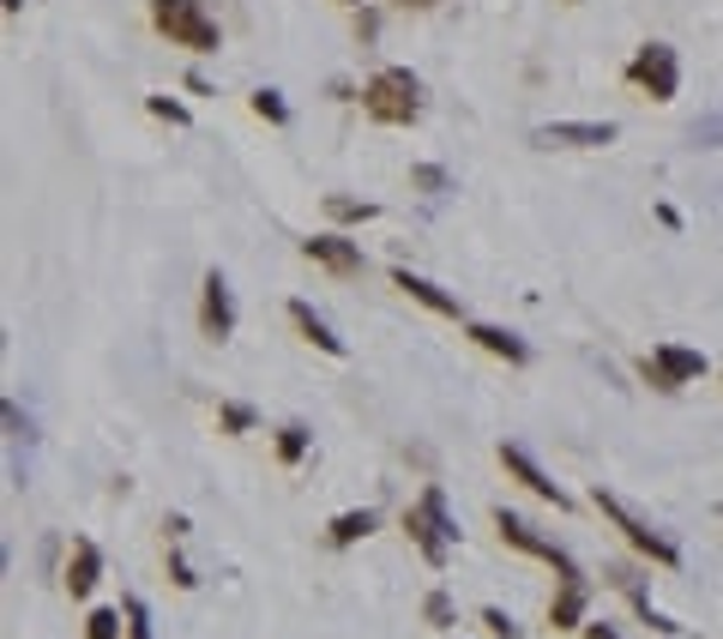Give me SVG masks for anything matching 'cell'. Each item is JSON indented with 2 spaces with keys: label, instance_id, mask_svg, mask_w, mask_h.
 <instances>
[{
  "label": "cell",
  "instance_id": "1",
  "mask_svg": "<svg viewBox=\"0 0 723 639\" xmlns=\"http://www.w3.org/2000/svg\"><path fill=\"white\" fill-rule=\"evenodd\" d=\"M362 109H368V121H380V127L422 121V79L410 67H380L368 85H362Z\"/></svg>",
  "mask_w": 723,
  "mask_h": 639
},
{
  "label": "cell",
  "instance_id": "2",
  "mask_svg": "<svg viewBox=\"0 0 723 639\" xmlns=\"http://www.w3.org/2000/svg\"><path fill=\"white\" fill-rule=\"evenodd\" d=\"M404 531H410V543H417V555L429 561V567H446L452 543H458V526H452V513H446L441 483H429V489L404 507Z\"/></svg>",
  "mask_w": 723,
  "mask_h": 639
},
{
  "label": "cell",
  "instance_id": "3",
  "mask_svg": "<svg viewBox=\"0 0 723 639\" xmlns=\"http://www.w3.org/2000/svg\"><path fill=\"white\" fill-rule=\"evenodd\" d=\"M151 24H158L175 48H187V55H217V48H224V31H217V19L205 12V0H151Z\"/></svg>",
  "mask_w": 723,
  "mask_h": 639
},
{
  "label": "cell",
  "instance_id": "4",
  "mask_svg": "<svg viewBox=\"0 0 723 639\" xmlns=\"http://www.w3.org/2000/svg\"><path fill=\"white\" fill-rule=\"evenodd\" d=\"M591 507H597V513H603L615 531L627 537V549H639L645 561H657V567H681V549H676V537H663V531L651 526V519H639V513H633V507L622 501V495H609V489L597 483V489H591Z\"/></svg>",
  "mask_w": 723,
  "mask_h": 639
},
{
  "label": "cell",
  "instance_id": "5",
  "mask_svg": "<svg viewBox=\"0 0 723 639\" xmlns=\"http://www.w3.org/2000/svg\"><path fill=\"white\" fill-rule=\"evenodd\" d=\"M495 531H500V543H507V549H519V555L549 561V567H554V580H561V585H566V580H585V567H579V561L566 555V549L554 543V537H542L537 526H525L519 513H507V507H495Z\"/></svg>",
  "mask_w": 723,
  "mask_h": 639
},
{
  "label": "cell",
  "instance_id": "6",
  "mask_svg": "<svg viewBox=\"0 0 723 639\" xmlns=\"http://www.w3.org/2000/svg\"><path fill=\"white\" fill-rule=\"evenodd\" d=\"M627 79L639 85L651 104H676V91H681V55L669 43H639V48H633V61H627Z\"/></svg>",
  "mask_w": 723,
  "mask_h": 639
},
{
  "label": "cell",
  "instance_id": "7",
  "mask_svg": "<svg viewBox=\"0 0 723 639\" xmlns=\"http://www.w3.org/2000/svg\"><path fill=\"white\" fill-rule=\"evenodd\" d=\"M705 350H693V344H651V356L639 362V375H645V387L651 392H681L688 380H700L705 375Z\"/></svg>",
  "mask_w": 723,
  "mask_h": 639
},
{
  "label": "cell",
  "instance_id": "8",
  "mask_svg": "<svg viewBox=\"0 0 723 639\" xmlns=\"http://www.w3.org/2000/svg\"><path fill=\"white\" fill-rule=\"evenodd\" d=\"M622 139L615 121H542L531 133L537 151H609Z\"/></svg>",
  "mask_w": 723,
  "mask_h": 639
},
{
  "label": "cell",
  "instance_id": "9",
  "mask_svg": "<svg viewBox=\"0 0 723 639\" xmlns=\"http://www.w3.org/2000/svg\"><path fill=\"white\" fill-rule=\"evenodd\" d=\"M236 320H241L236 314V290H229V278L212 266V272L199 278V332L212 344H229L236 338Z\"/></svg>",
  "mask_w": 723,
  "mask_h": 639
},
{
  "label": "cell",
  "instance_id": "10",
  "mask_svg": "<svg viewBox=\"0 0 723 639\" xmlns=\"http://www.w3.org/2000/svg\"><path fill=\"white\" fill-rule=\"evenodd\" d=\"M302 260H314L320 272H332V278H356L362 272V241H350L344 229H326V236L302 241Z\"/></svg>",
  "mask_w": 723,
  "mask_h": 639
},
{
  "label": "cell",
  "instance_id": "11",
  "mask_svg": "<svg viewBox=\"0 0 723 639\" xmlns=\"http://www.w3.org/2000/svg\"><path fill=\"white\" fill-rule=\"evenodd\" d=\"M500 470H507V477H512V483H519V489H531V495H537V501H549V507H561V513H566V507H573V501H566V495H561V489H554V483H549V470H542V465H537V458H531V453H525V446H512V441H500Z\"/></svg>",
  "mask_w": 723,
  "mask_h": 639
},
{
  "label": "cell",
  "instance_id": "12",
  "mask_svg": "<svg viewBox=\"0 0 723 639\" xmlns=\"http://www.w3.org/2000/svg\"><path fill=\"white\" fill-rule=\"evenodd\" d=\"M97 580H102V549L90 543V537H73L67 567H61V585H67V597H73V604H85V597L97 592Z\"/></svg>",
  "mask_w": 723,
  "mask_h": 639
},
{
  "label": "cell",
  "instance_id": "13",
  "mask_svg": "<svg viewBox=\"0 0 723 639\" xmlns=\"http://www.w3.org/2000/svg\"><path fill=\"white\" fill-rule=\"evenodd\" d=\"M392 290H404L410 302H422V308H429V314H441V320H464V302L452 296V290H441L434 278L410 272V266H392Z\"/></svg>",
  "mask_w": 723,
  "mask_h": 639
},
{
  "label": "cell",
  "instance_id": "14",
  "mask_svg": "<svg viewBox=\"0 0 723 639\" xmlns=\"http://www.w3.org/2000/svg\"><path fill=\"white\" fill-rule=\"evenodd\" d=\"M464 338H471L476 350L500 356L507 368H525V362H531V344H525L519 332H507V326H488V320H464Z\"/></svg>",
  "mask_w": 723,
  "mask_h": 639
},
{
  "label": "cell",
  "instance_id": "15",
  "mask_svg": "<svg viewBox=\"0 0 723 639\" xmlns=\"http://www.w3.org/2000/svg\"><path fill=\"white\" fill-rule=\"evenodd\" d=\"M290 326L302 332V338L314 344L320 356H338V362H344V356H350V344H344L338 332L326 326V314H314V302H302V296H295V302H290Z\"/></svg>",
  "mask_w": 723,
  "mask_h": 639
},
{
  "label": "cell",
  "instance_id": "16",
  "mask_svg": "<svg viewBox=\"0 0 723 639\" xmlns=\"http://www.w3.org/2000/svg\"><path fill=\"white\" fill-rule=\"evenodd\" d=\"M585 609H591V580H566L549 604V628L554 633H585Z\"/></svg>",
  "mask_w": 723,
  "mask_h": 639
},
{
  "label": "cell",
  "instance_id": "17",
  "mask_svg": "<svg viewBox=\"0 0 723 639\" xmlns=\"http://www.w3.org/2000/svg\"><path fill=\"white\" fill-rule=\"evenodd\" d=\"M615 585H622V592H627L633 616H639V621H645V628H651V633H663V639H676V633H681V621H669L663 609L651 604V592H645V585L633 580V573H615Z\"/></svg>",
  "mask_w": 723,
  "mask_h": 639
},
{
  "label": "cell",
  "instance_id": "18",
  "mask_svg": "<svg viewBox=\"0 0 723 639\" xmlns=\"http://www.w3.org/2000/svg\"><path fill=\"white\" fill-rule=\"evenodd\" d=\"M374 526H380V513H374V507H350V513H338V519L326 526V549H356Z\"/></svg>",
  "mask_w": 723,
  "mask_h": 639
},
{
  "label": "cell",
  "instance_id": "19",
  "mask_svg": "<svg viewBox=\"0 0 723 639\" xmlns=\"http://www.w3.org/2000/svg\"><path fill=\"white\" fill-rule=\"evenodd\" d=\"M253 423H260V411L241 399H217V434H253Z\"/></svg>",
  "mask_w": 723,
  "mask_h": 639
},
{
  "label": "cell",
  "instance_id": "20",
  "mask_svg": "<svg viewBox=\"0 0 723 639\" xmlns=\"http://www.w3.org/2000/svg\"><path fill=\"white\" fill-rule=\"evenodd\" d=\"M422 621H429V628H458V604H452V592H446V585H434V592L429 597H422Z\"/></svg>",
  "mask_w": 723,
  "mask_h": 639
},
{
  "label": "cell",
  "instance_id": "21",
  "mask_svg": "<svg viewBox=\"0 0 723 639\" xmlns=\"http://www.w3.org/2000/svg\"><path fill=\"white\" fill-rule=\"evenodd\" d=\"M326 217H332V224H344V229H350V224H368V217H374V199H350V194H326Z\"/></svg>",
  "mask_w": 723,
  "mask_h": 639
},
{
  "label": "cell",
  "instance_id": "22",
  "mask_svg": "<svg viewBox=\"0 0 723 639\" xmlns=\"http://www.w3.org/2000/svg\"><path fill=\"white\" fill-rule=\"evenodd\" d=\"M248 109L260 115V121H271V127H290V104H283L278 85H260V91L248 97Z\"/></svg>",
  "mask_w": 723,
  "mask_h": 639
},
{
  "label": "cell",
  "instance_id": "23",
  "mask_svg": "<svg viewBox=\"0 0 723 639\" xmlns=\"http://www.w3.org/2000/svg\"><path fill=\"white\" fill-rule=\"evenodd\" d=\"M307 446H314V434H307L302 423H283L278 429V465H302Z\"/></svg>",
  "mask_w": 723,
  "mask_h": 639
},
{
  "label": "cell",
  "instance_id": "24",
  "mask_svg": "<svg viewBox=\"0 0 723 639\" xmlns=\"http://www.w3.org/2000/svg\"><path fill=\"white\" fill-rule=\"evenodd\" d=\"M145 109L158 115V121H170V127H193V109H187V104H175L170 91H151V97H145Z\"/></svg>",
  "mask_w": 723,
  "mask_h": 639
},
{
  "label": "cell",
  "instance_id": "25",
  "mask_svg": "<svg viewBox=\"0 0 723 639\" xmlns=\"http://www.w3.org/2000/svg\"><path fill=\"white\" fill-rule=\"evenodd\" d=\"M410 187H417V194H452V175L441 163H417V170H410Z\"/></svg>",
  "mask_w": 723,
  "mask_h": 639
},
{
  "label": "cell",
  "instance_id": "26",
  "mask_svg": "<svg viewBox=\"0 0 723 639\" xmlns=\"http://www.w3.org/2000/svg\"><path fill=\"white\" fill-rule=\"evenodd\" d=\"M121 616H127V609H90L85 639H121Z\"/></svg>",
  "mask_w": 723,
  "mask_h": 639
},
{
  "label": "cell",
  "instance_id": "27",
  "mask_svg": "<svg viewBox=\"0 0 723 639\" xmlns=\"http://www.w3.org/2000/svg\"><path fill=\"white\" fill-rule=\"evenodd\" d=\"M127 639H158V628H151V609H145V597H127Z\"/></svg>",
  "mask_w": 723,
  "mask_h": 639
},
{
  "label": "cell",
  "instance_id": "28",
  "mask_svg": "<svg viewBox=\"0 0 723 639\" xmlns=\"http://www.w3.org/2000/svg\"><path fill=\"white\" fill-rule=\"evenodd\" d=\"M483 628L495 633V639H519V633H525V628H519V621H512L500 604H488V609H483Z\"/></svg>",
  "mask_w": 723,
  "mask_h": 639
},
{
  "label": "cell",
  "instance_id": "29",
  "mask_svg": "<svg viewBox=\"0 0 723 639\" xmlns=\"http://www.w3.org/2000/svg\"><path fill=\"white\" fill-rule=\"evenodd\" d=\"M170 585L175 592H193V585H199V573L187 567V555H181V543H170Z\"/></svg>",
  "mask_w": 723,
  "mask_h": 639
},
{
  "label": "cell",
  "instance_id": "30",
  "mask_svg": "<svg viewBox=\"0 0 723 639\" xmlns=\"http://www.w3.org/2000/svg\"><path fill=\"white\" fill-rule=\"evenodd\" d=\"M693 145H700V151H717L723 145V115H712V121H693Z\"/></svg>",
  "mask_w": 723,
  "mask_h": 639
},
{
  "label": "cell",
  "instance_id": "31",
  "mask_svg": "<svg viewBox=\"0 0 723 639\" xmlns=\"http://www.w3.org/2000/svg\"><path fill=\"white\" fill-rule=\"evenodd\" d=\"M0 416H7V434H12V441H24V446H31V416H19V404H0Z\"/></svg>",
  "mask_w": 723,
  "mask_h": 639
},
{
  "label": "cell",
  "instance_id": "32",
  "mask_svg": "<svg viewBox=\"0 0 723 639\" xmlns=\"http://www.w3.org/2000/svg\"><path fill=\"white\" fill-rule=\"evenodd\" d=\"M356 36H362V43L380 36V12H374V7H356Z\"/></svg>",
  "mask_w": 723,
  "mask_h": 639
},
{
  "label": "cell",
  "instance_id": "33",
  "mask_svg": "<svg viewBox=\"0 0 723 639\" xmlns=\"http://www.w3.org/2000/svg\"><path fill=\"white\" fill-rule=\"evenodd\" d=\"M163 537H170V543H181V537H187V513H170V519H163Z\"/></svg>",
  "mask_w": 723,
  "mask_h": 639
},
{
  "label": "cell",
  "instance_id": "34",
  "mask_svg": "<svg viewBox=\"0 0 723 639\" xmlns=\"http://www.w3.org/2000/svg\"><path fill=\"white\" fill-rule=\"evenodd\" d=\"M585 639H622V633H615L609 621H585Z\"/></svg>",
  "mask_w": 723,
  "mask_h": 639
},
{
  "label": "cell",
  "instance_id": "35",
  "mask_svg": "<svg viewBox=\"0 0 723 639\" xmlns=\"http://www.w3.org/2000/svg\"><path fill=\"white\" fill-rule=\"evenodd\" d=\"M398 7H417V12H429V7H441V0H398Z\"/></svg>",
  "mask_w": 723,
  "mask_h": 639
},
{
  "label": "cell",
  "instance_id": "36",
  "mask_svg": "<svg viewBox=\"0 0 723 639\" xmlns=\"http://www.w3.org/2000/svg\"><path fill=\"white\" fill-rule=\"evenodd\" d=\"M0 7H7V12H24V0H0Z\"/></svg>",
  "mask_w": 723,
  "mask_h": 639
},
{
  "label": "cell",
  "instance_id": "37",
  "mask_svg": "<svg viewBox=\"0 0 723 639\" xmlns=\"http://www.w3.org/2000/svg\"><path fill=\"white\" fill-rule=\"evenodd\" d=\"M338 7H350V12H356V7H368V0H338Z\"/></svg>",
  "mask_w": 723,
  "mask_h": 639
},
{
  "label": "cell",
  "instance_id": "38",
  "mask_svg": "<svg viewBox=\"0 0 723 639\" xmlns=\"http://www.w3.org/2000/svg\"><path fill=\"white\" fill-rule=\"evenodd\" d=\"M717 519H723V501H717Z\"/></svg>",
  "mask_w": 723,
  "mask_h": 639
}]
</instances>
